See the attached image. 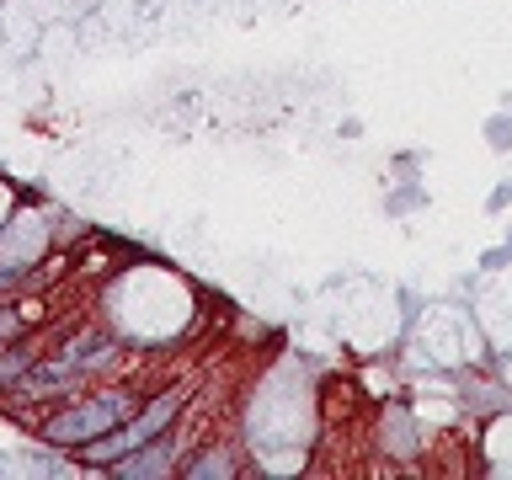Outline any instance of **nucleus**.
Returning a JSON list of instances; mask_svg holds the SVG:
<instances>
[{
    "label": "nucleus",
    "mask_w": 512,
    "mask_h": 480,
    "mask_svg": "<svg viewBox=\"0 0 512 480\" xmlns=\"http://www.w3.org/2000/svg\"><path fill=\"white\" fill-rule=\"evenodd\" d=\"M32 363H38V352H32V347H22V342H6V347H0V395L11 400V390L22 384V374H27Z\"/></svg>",
    "instance_id": "423d86ee"
},
{
    "label": "nucleus",
    "mask_w": 512,
    "mask_h": 480,
    "mask_svg": "<svg viewBox=\"0 0 512 480\" xmlns=\"http://www.w3.org/2000/svg\"><path fill=\"white\" fill-rule=\"evenodd\" d=\"M80 390H91V374L86 368H75L70 358H38L22 374V384L11 390V400H70V395H80Z\"/></svg>",
    "instance_id": "7ed1b4c3"
},
{
    "label": "nucleus",
    "mask_w": 512,
    "mask_h": 480,
    "mask_svg": "<svg viewBox=\"0 0 512 480\" xmlns=\"http://www.w3.org/2000/svg\"><path fill=\"white\" fill-rule=\"evenodd\" d=\"M507 203H512V187L502 182V187H496V192H491V203H486V208H491V214H502V208H507Z\"/></svg>",
    "instance_id": "1a4fd4ad"
},
{
    "label": "nucleus",
    "mask_w": 512,
    "mask_h": 480,
    "mask_svg": "<svg viewBox=\"0 0 512 480\" xmlns=\"http://www.w3.org/2000/svg\"><path fill=\"white\" fill-rule=\"evenodd\" d=\"M182 411H187V384L182 390H160L155 400H144L123 427H112L107 438L80 448V459H86V470H107V464H118L123 454H134V448H144L150 438H160V432H171L182 422Z\"/></svg>",
    "instance_id": "f03ea898"
},
{
    "label": "nucleus",
    "mask_w": 512,
    "mask_h": 480,
    "mask_svg": "<svg viewBox=\"0 0 512 480\" xmlns=\"http://www.w3.org/2000/svg\"><path fill=\"white\" fill-rule=\"evenodd\" d=\"M182 480H208V475H235L230 464V448H203V454H192V464H182L176 470Z\"/></svg>",
    "instance_id": "0eeeda50"
},
{
    "label": "nucleus",
    "mask_w": 512,
    "mask_h": 480,
    "mask_svg": "<svg viewBox=\"0 0 512 480\" xmlns=\"http://www.w3.org/2000/svg\"><path fill=\"white\" fill-rule=\"evenodd\" d=\"M118 347H123V342H118L112 331H75L70 342L59 347V358H70L75 368H86V374H102V368L118 358Z\"/></svg>",
    "instance_id": "39448f33"
},
{
    "label": "nucleus",
    "mask_w": 512,
    "mask_h": 480,
    "mask_svg": "<svg viewBox=\"0 0 512 480\" xmlns=\"http://www.w3.org/2000/svg\"><path fill=\"white\" fill-rule=\"evenodd\" d=\"M22 326H27V315L16 310V304H0V347L16 342V336H22Z\"/></svg>",
    "instance_id": "6e6552de"
},
{
    "label": "nucleus",
    "mask_w": 512,
    "mask_h": 480,
    "mask_svg": "<svg viewBox=\"0 0 512 480\" xmlns=\"http://www.w3.org/2000/svg\"><path fill=\"white\" fill-rule=\"evenodd\" d=\"M139 411V395L128 390V384H118V390H86L80 400H70L64 411L43 416V443L48 448H86L96 438H107L112 427H123L128 416Z\"/></svg>",
    "instance_id": "f257e3e1"
},
{
    "label": "nucleus",
    "mask_w": 512,
    "mask_h": 480,
    "mask_svg": "<svg viewBox=\"0 0 512 480\" xmlns=\"http://www.w3.org/2000/svg\"><path fill=\"white\" fill-rule=\"evenodd\" d=\"M507 246H512V235H507Z\"/></svg>",
    "instance_id": "9d476101"
},
{
    "label": "nucleus",
    "mask_w": 512,
    "mask_h": 480,
    "mask_svg": "<svg viewBox=\"0 0 512 480\" xmlns=\"http://www.w3.org/2000/svg\"><path fill=\"white\" fill-rule=\"evenodd\" d=\"M182 427V422H176ZM176 427L171 432H160V438H150L144 448H134V454H123L118 464H107V475H118V480H150V475H176L182 470V438H176Z\"/></svg>",
    "instance_id": "20e7f679"
}]
</instances>
